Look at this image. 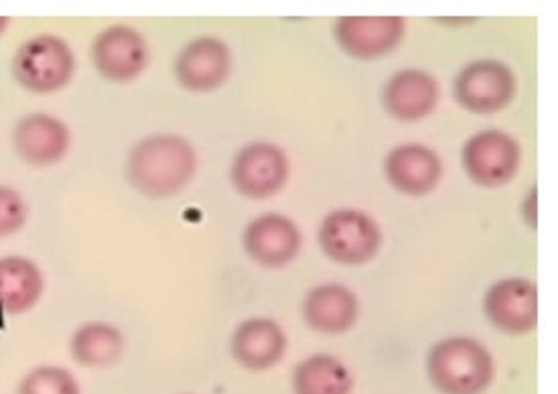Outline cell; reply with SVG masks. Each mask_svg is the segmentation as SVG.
Segmentation results:
<instances>
[{
  "instance_id": "1",
  "label": "cell",
  "mask_w": 558,
  "mask_h": 394,
  "mask_svg": "<svg viewBox=\"0 0 558 394\" xmlns=\"http://www.w3.org/2000/svg\"><path fill=\"white\" fill-rule=\"evenodd\" d=\"M197 174V153L179 134H150L129 153L126 179L150 200H167L185 190Z\"/></svg>"
},
{
  "instance_id": "2",
  "label": "cell",
  "mask_w": 558,
  "mask_h": 394,
  "mask_svg": "<svg viewBox=\"0 0 558 394\" xmlns=\"http://www.w3.org/2000/svg\"><path fill=\"white\" fill-rule=\"evenodd\" d=\"M426 370L441 394H482L494 380V358L473 337H447L433 346Z\"/></svg>"
},
{
  "instance_id": "3",
  "label": "cell",
  "mask_w": 558,
  "mask_h": 394,
  "mask_svg": "<svg viewBox=\"0 0 558 394\" xmlns=\"http://www.w3.org/2000/svg\"><path fill=\"white\" fill-rule=\"evenodd\" d=\"M72 45L53 33H39L19 45L13 58L16 84L33 94H56L74 80Z\"/></svg>"
},
{
  "instance_id": "4",
  "label": "cell",
  "mask_w": 558,
  "mask_h": 394,
  "mask_svg": "<svg viewBox=\"0 0 558 394\" xmlns=\"http://www.w3.org/2000/svg\"><path fill=\"white\" fill-rule=\"evenodd\" d=\"M319 244L333 263L360 266L378 254L383 232L366 212L343 207L325 216L319 228Z\"/></svg>"
},
{
  "instance_id": "5",
  "label": "cell",
  "mask_w": 558,
  "mask_h": 394,
  "mask_svg": "<svg viewBox=\"0 0 558 394\" xmlns=\"http://www.w3.org/2000/svg\"><path fill=\"white\" fill-rule=\"evenodd\" d=\"M89 58L104 80L129 84L147 70L150 51L147 39L134 27L112 25L94 37Z\"/></svg>"
},
{
  "instance_id": "6",
  "label": "cell",
  "mask_w": 558,
  "mask_h": 394,
  "mask_svg": "<svg viewBox=\"0 0 558 394\" xmlns=\"http://www.w3.org/2000/svg\"><path fill=\"white\" fill-rule=\"evenodd\" d=\"M457 103L475 115H492L512 103L515 75L506 63L480 59L465 65L453 84Z\"/></svg>"
},
{
  "instance_id": "7",
  "label": "cell",
  "mask_w": 558,
  "mask_h": 394,
  "mask_svg": "<svg viewBox=\"0 0 558 394\" xmlns=\"http://www.w3.org/2000/svg\"><path fill=\"white\" fill-rule=\"evenodd\" d=\"M522 159L514 136L501 131L473 134L463 146V167L471 181L482 188H500L514 179Z\"/></svg>"
},
{
  "instance_id": "8",
  "label": "cell",
  "mask_w": 558,
  "mask_h": 394,
  "mask_svg": "<svg viewBox=\"0 0 558 394\" xmlns=\"http://www.w3.org/2000/svg\"><path fill=\"white\" fill-rule=\"evenodd\" d=\"M232 183L248 200L277 195L289 179V159L280 146L252 143L238 151L232 163Z\"/></svg>"
},
{
  "instance_id": "9",
  "label": "cell",
  "mask_w": 558,
  "mask_h": 394,
  "mask_svg": "<svg viewBox=\"0 0 558 394\" xmlns=\"http://www.w3.org/2000/svg\"><path fill=\"white\" fill-rule=\"evenodd\" d=\"M72 146V131L61 118L47 112H31L13 129L16 157L31 167L45 169L63 162Z\"/></svg>"
},
{
  "instance_id": "10",
  "label": "cell",
  "mask_w": 558,
  "mask_h": 394,
  "mask_svg": "<svg viewBox=\"0 0 558 394\" xmlns=\"http://www.w3.org/2000/svg\"><path fill=\"white\" fill-rule=\"evenodd\" d=\"M232 72L230 47L218 37H197L175 59V77L181 88L206 94L221 88Z\"/></svg>"
},
{
  "instance_id": "11",
  "label": "cell",
  "mask_w": 558,
  "mask_h": 394,
  "mask_svg": "<svg viewBox=\"0 0 558 394\" xmlns=\"http://www.w3.org/2000/svg\"><path fill=\"white\" fill-rule=\"evenodd\" d=\"M484 311L504 334H529L538 322V292L526 278H501L485 292Z\"/></svg>"
},
{
  "instance_id": "12",
  "label": "cell",
  "mask_w": 558,
  "mask_h": 394,
  "mask_svg": "<svg viewBox=\"0 0 558 394\" xmlns=\"http://www.w3.org/2000/svg\"><path fill=\"white\" fill-rule=\"evenodd\" d=\"M400 16H343L336 23V41L353 59L388 56L404 35Z\"/></svg>"
},
{
  "instance_id": "13",
  "label": "cell",
  "mask_w": 558,
  "mask_h": 394,
  "mask_svg": "<svg viewBox=\"0 0 558 394\" xmlns=\"http://www.w3.org/2000/svg\"><path fill=\"white\" fill-rule=\"evenodd\" d=\"M301 232L293 219L265 214L246 226L242 244L252 261L268 268H280L294 261L301 250Z\"/></svg>"
},
{
  "instance_id": "14",
  "label": "cell",
  "mask_w": 558,
  "mask_h": 394,
  "mask_svg": "<svg viewBox=\"0 0 558 394\" xmlns=\"http://www.w3.org/2000/svg\"><path fill=\"white\" fill-rule=\"evenodd\" d=\"M384 174L395 190L421 198L439 186L442 163L433 148L409 143L390 151L384 162Z\"/></svg>"
},
{
  "instance_id": "15",
  "label": "cell",
  "mask_w": 558,
  "mask_h": 394,
  "mask_svg": "<svg viewBox=\"0 0 558 394\" xmlns=\"http://www.w3.org/2000/svg\"><path fill=\"white\" fill-rule=\"evenodd\" d=\"M441 89L437 80L423 70H402L384 86V108L402 122H416L428 117L439 103Z\"/></svg>"
},
{
  "instance_id": "16",
  "label": "cell",
  "mask_w": 558,
  "mask_h": 394,
  "mask_svg": "<svg viewBox=\"0 0 558 394\" xmlns=\"http://www.w3.org/2000/svg\"><path fill=\"white\" fill-rule=\"evenodd\" d=\"M235 362L248 370H268L279 365L287 351V336L279 323L252 318L235 327L230 342Z\"/></svg>"
},
{
  "instance_id": "17",
  "label": "cell",
  "mask_w": 558,
  "mask_h": 394,
  "mask_svg": "<svg viewBox=\"0 0 558 394\" xmlns=\"http://www.w3.org/2000/svg\"><path fill=\"white\" fill-rule=\"evenodd\" d=\"M360 303L348 287L325 283L311 289L303 301V318L319 334H343L357 322Z\"/></svg>"
},
{
  "instance_id": "18",
  "label": "cell",
  "mask_w": 558,
  "mask_h": 394,
  "mask_svg": "<svg viewBox=\"0 0 558 394\" xmlns=\"http://www.w3.org/2000/svg\"><path fill=\"white\" fill-rule=\"evenodd\" d=\"M45 275L29 256H0V309L11 315H23L41 301Z\"/></svg>"
},
{
  "instance_id": "19",
  "label": "cell",
  "mask_w": 558,
  "mask_h": 394,
  "mask_svg": "<svg viewBox=\"0 0 558 394\" xmlns=\"http://www.w3.org/2000/svg\"><path fill=\"white\" fill-rule=\"evenodd\" d=\"M72 358L86 368H106L117 365L124 351V336L117 325L88 322L80 325L70 339Z\"/></svg>"
},
{
  "instance_id": "20",
  "label": "cell",
  "mask_w": 558,
  "mask_h": 394,
  "mask_svg": "<svg viewBox=\"0 0 558 394\" xmlns=\"http://www.w3.org/2000/svg\"><path fill=\"white\" fill-rule=\"evenodd\" d=\"M352 372L336 356L315 354L294 368V394H350Z\"/></svg>"
},
{
  "instance_id": "21",
  "label": "cell",
  "mask_w": 558,
  "mask_h": 394,
  "mask_svg": "<svg viewBox=\"0 0 558 394\" xmlns=\"http://www.w3.org/2000/svg\"><path fill=\"white\" fill-rule=\"evenodd\" d=\"M16 394H82V389L68 368L37 366L21 380Z\"/></svg>"
},
{
  "instance_id": "22",
  "label": "cell",
  "mask_w": 558,
  "mask_h": 394,
  "mask_svg": "<svg viewBox=\"0 0 558 394\" xmlns=\"http://www.w3.org/2000/svg\"><path fill=\"white\" fill-rule=\"evenodd\" d=\"M29 218V205L23 193L0 183V238L21 232Z\"/></svg>"
},
{
  "instance_id": "23",
  "label": "cell",
  "mask_w": 558,
  "mask_h": 394,
  "mask_svg": "<svg viewBox=\"0 0 558 394\" xmlns=\"http://www.w3.org/2000/svg\"><path fill=\"white\" fill-rule=\"evenodd\" d=\"M9 29V19L7 16H0V37L4 35V31Z\"/></svg>"
}]
</instances>
